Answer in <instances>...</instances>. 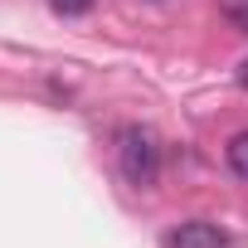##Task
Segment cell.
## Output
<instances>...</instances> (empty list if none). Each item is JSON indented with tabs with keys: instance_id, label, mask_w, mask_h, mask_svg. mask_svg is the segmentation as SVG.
<instances>
[{
	"instance_id": "3957f363",
	"label": "cell",
	"mask_w": 248,
	"mask_h": 248,
	"mask_svg": "<svg viewBox=\"0 0 248 248\" xmlns=\"http://www.w3.org/2000/svg\"><path fill=\"white\" fill-rule=\"evenodd\" d=\"M224 156H229V170H233L238 180H248V132H238V137L224 146Z\"/></svg>"
},
{
	"instance_id": "5b68a950",
	"label": "cell",
	"mask_w": 248,
	"mask_h": 248,
	"mask_svg": "<svg viewBox=\"0 0 248 248\" xmlns=\"http://www.w3.org/2000/svg\"><path fill=\"white\" fill-rule=\"evenodd\" d=\"M54 5H59V10H63V15H83V10H88V5H93V0H54Z\"/></svg>"
},
{
	"instance_id": "7a4b0ae2",
	"label": "cell",
	"mask_w": 248,
	"mask_h": 248,
	"mask_svg": "<svg viewBox=\"0 0 248 248\" xmlns=\"http://www.w3.org/2000/svg\"><path fill=\"white\" fill-rule=\"evenodd\" d=\"M161 248H229V233L209 219H185L161 238Z\"/></svg>"
},
{
	"instance_id": "6da1fadb",
	"label": "cell",
	"mask_w": 248,
	"mask_h": 248,
	"mask_svg": "<svg viewBox=\"0 0 248 248\" xmlns=\"http://www.w3.org/2000/svg\"><path fill=\"white\" fill-rule=\"evenodd\" d=\"M117 166H122V175H127V185L151 190L161 180V146H156V137L146 127H137V122L122 127L117 132Z\"/></svg>"
},
{
	"instance_id": "277c9868",
	"label": "cell",
	"mask_w": 248,
	"mask_h": 248,
	"mask_svg": "<svg viewBox=\"0 0 248 248\" xmlns=\"http://www.w3.org/2000/svg\"><path fill=\"white\" fill-rule=\"evenodd\" d=\"M224 15H229V20L248 34V0H224Z\"/></svg>"
},
{
	"instance_id": "8992f818",
	"label": "cell",
	"mask_w": 248,
	"mask_h": 248,
	"mask_svg": "<svg viewBox=\"0 0 248 248\" xmlns=\"http://www.w3.org/2000/svg\"><path fill=\"white\" fill-rule=\"evenodd\" d=\"M233 83H238V88H248V59L238 63V73H233Z\"/></svg>"
}]
</instances>
